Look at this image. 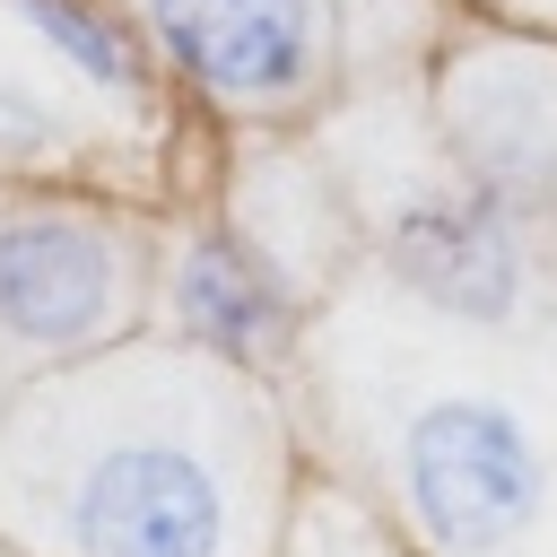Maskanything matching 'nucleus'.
<instances>
[{
  "instance_id": "f03ea898",
  "label": "nucleus",
  "mask_w": 557,
  "mask_h": 557,
  "mask_svg": "<svg viewBox=\"0 0 557 557\" xmlns=\"http://www.w3.org/2000/svg\"><path fill=\"white\" fill-rule=\"evenodd\" d=\"M157 252L148 235L87 200V191H35L0 200V357L9 366H70L148 313Z\"/></svg>"
},
{
  "instance_id": "f257e3e1",
  "label": "nucleus",
  "mask_w": 557,
  "mask_h": 557,
  "mask_svg": "<svg viewBox=\"0 0 557 557\" xmlns=\"http://www.w3.org/2000/svg\"><path fill=\"white\" fill-rule=\"evenodd\" d=\"M261 400L200 348H96L0 400V505L52 557H244L261 531Z\"/></svg>"
},
{
  "instance_id": "20e7f679",
  "label": "nucleus",
  "mask_w": 557,
  "mask_h": 557,
  "mask_svg": "<svg viewBox=\"0 0 557 557\" xmlns=\"http://www.w3.org/2000/svg\"><path fill=\"white\" fill-rule=\"evenodd\" d=\"M383 235V270L409 305L444 313V322H470V331H496L531 305V270H540V235L487 191L470 183L453 157L418 183H400L374 218Z\"/></svg>"
},
{
  "instance_id": "0eeeda50",
  "label": "nucleus",
  "mask_w": 557,
  "mask_h": 557,
  "mask_svg": "<svg viewBox=\"0 0 557 557\" xmlns=\"http://www.w3.org/2000/svg\"><path fill=\"white\" fill-rule=\"evenodd\" d=\"M122 157H157L131 122H113L78 70L0 0V183H104Z\"/></svg>"
},
{
  "instance_id": "423d86ee",
  "label": "nucleus",
  "mask_w": 557,
  "mask_h": 557,
  "mask_svg": "<svg viewBox=\"0 0 557 557\" xmlns=\"http://www.w3.org/2000/svg\"><path fill=\"white\" fill-rule=\"evenodd\" d=\"M157 305L174 322L183 348L218 357V366H278L305 331V287L278 261V244H261L244 218H191L165 252H157Z\"/></svg>"
},
{
  "instance_id": "39448f33",
  "label": "nucleus",
  "mask_w": 557,
  "mask_h": 557,
  "mask_svg": "<svg viewBox=\"0 0 557 557\" xmlns=\"http://www.w3.org/2000/svg\"><path fill=\"white\" fill-rule=\"evenodd\" d=\"M157 70L244 122L305 113L331 78V0H122Z\"/></svg>"
},
{
  "instance_id": "7ed1b4c3",
  "label": "nucleus",
  "mask_w": 557,
  "mask_h": 557,
  "mask_svg": "<svg viewBox=\"0 0 557 557\" xmlns=\"http://www.w3.org/2000/svg\"><path fill=\"white\" fill-rule=\"evenodd\" d=\"M392 479L426 548L496 557L548 505V444L540 426L487 383H426L392 426Z\"/></svg>"
},
{
  "instance_id": "6e6552de",
  "label": "nucleus",
  "mask_w": 557,
  "mask_h": 557,
  "mask_svg": "<svg viewBox=\"0 0 557 557\" xmlns=\"http://www.w3.org/2000/svg\"><path fill=\"white\" fill-rule=\"evenodd\" d=\"M9 374H17V366H9V357H0V400H9Z\"/></svg>"
}]
</instances>
